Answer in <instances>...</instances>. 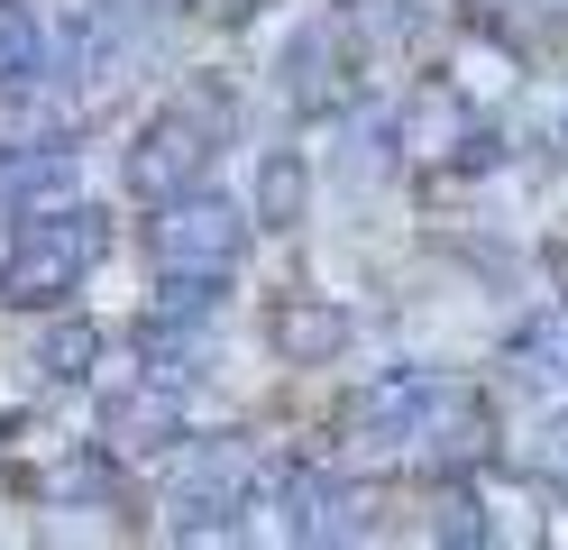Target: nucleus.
I'll return each instance as SVG.
<instances>
[{"label":"nucleus","mask_w":568,"mask_h":550,"mask_svg":"<svg viewBox=\"0 0 568 550\" xmlns=\"http://www.w3.org/2000/svg\"><path fill=\"white\" fill-rule=\"evenodd\" d=\"M101 257V211H55L0 248V303L10 312H64V293H83V267Z\"/></svg>","instance_id":"nucleus-1"},{"label":"nucleus","mask_w":568,"mask_h":550,"mask_svg":"<svg viewBox=\"0 0 568 550\" xmlns=\"http://www.w3.org/2000/svg\"><path fill=\"white\" fill-rule=\"evenodd\" d=\"M247 230L257 220L247 211H230L221 193H174L165 211H156V267H193V276H239V257H247Z\"/></svg>","instance_id":"nucleus-2"},{"label":"nucleus","mask_w":568,"mask_h":550,"mask_svg":"<svg viewBox=\"0 0 568 550\" xmlns=\"http://www.w3.org/2000/svg\"><path fill=\"white\" fill-rule=\"evenodd\" d=\"M247 504V450H193L174 477V541H230Z\"/></svg>","instance_id":"nucleus-3"},{"label":"nucleus","mask_w":568,"mask_h":550,"mask_svg":"<svg viewBox=\"0 0 568 550\" xmlns=\"http://www.w3.org/2000/svg\"><path fill=\"white\" fill-rule=\"evenodd\" d=\"M202 166H211V129L193 120V110H156V120L138 129V147H129V183H138L148 202L193 193Z\"/></svg>","instance_id":"nucleus-4"},{"label":"nucleus","mask_w":568,"mask_h":550,"mask_svg":"<svg viewBox=\"0 0 568 550\" xmlns=\"http://www.w3.org/2000/svg\"><path fill=\"white\" fill-rule=\"evenodd\" d=\"M275 532L284 541H358V496L331 468H275Z\"/></svg>","instance_id":"nucleus-5"},{"label":"nucleus","mask_w":568,"mask_h":550,"mask_svg":"<svg viewBox=\"0 0 568 550\" xmlns=\"http://www.w3.org/2000/svg\"><path fill=\"white\" fill-rule=\"evenodd\" d=\"M449 394H458V386H440V377H422V367H404V377H385V386L358 394V431L376 440V450H422V431H432V413H440Z\"/></svg>","instance_id":"nucleus-6"},{"label":"nucleus","mask_w":568,"mask_h":550,"mask_svg":"<svg viewBox=\"0 0 568 550\" xmlns=\"http://www.w3.org/2000/svg\"><path fill=\"white\" fill-rule=\"evenodd\" d=\"M74 174H83L74 138H28V147H10V157H0V230H10L19 211H38V202H64V193H74Z\"/></svg>","instance_id":"nucleus-7"},{"label":"nucleus","mask_w":568,"mask_h":550,"mask_svg":"<svg viewBox=\"0 0 568 550\" xmlns=\"http://www.w3.org/2000/svg\"><path fill=\"white\" fill-rule=\"evenodd\" d=\"M101 440L111 450H174L184 440V403H174V386H129V394H111L101 403Z\"/></svg>","instance_id":"nucleus-8"},{"label":"nucleus","mask_w":568,"mask_h":550,"mask_svg":"<svg viewBox=\"0 0 568 550\" xmlns=\"http://www.w3.org/2000/svg\"><path fill=\"white\" fill-rule=\"evenodd\" d=\"M284 92H294V110H331L339 101V28L312 19L294 47H284Z\"/></svg>","instance_id":"nucleus-9"},{"label":"nucleus","mask_w":568,"mask_h":550,"mask_svg":"<svg viewBox=\"0 0 568 550\" xmlns=\"http://www.w3.org/2000/svg\"><path fill=\"white\" fill-rule=\"evenodd\" d=\"M47 73V19L28 0H0V92H28Z\"/></svg>","instance_id":"nucleus-10"},{"label":"nucleus","mask_w":568,"mask_h":550,"mask_svg":"<svg viewBox=\"0 0 568 550\" xmlns=\"http://www.w3.org/2000/svg\"><path fill=\"white\" fill-rule=\"evenodd\" d=\"M514 377L523 386H568V303L559 312H531L514 330Z\"/></svg>","instance_id":"nucleus-11"},{"label":"nucleus","mask_w":568,"mask_h":550,"mask_svg":"<svg viewBox=\"0 0 568 550\" xmlns=\"http://www.w3.org/2000/svg\"><path fill=\"white\" fill-rule=\"evenodd\" d=\"M303 193H312L303 157H294V147H275V157L257 166V202H247V220H257V230H294V220H303Z\"/></svg>","instance_id":"nucleus-12"},{"label":"nucleus","mask_w":568,"mask_h":550,"mask_svg":"<svg viewBox=\"0 0 568 550\" xmlns=\"http://www.w3.org/2000/svg\"><path fill=\"white\" fill-rule=\"evenodd\" d=\"M275 349L284 358H339L348 349V312L339 303H284L275 312Z\"/></svg>","instance_id":"nucleus-13"},{"label":"nucleus","mask_w":568,"mask_h":550,"mask_svg":"<svg viewBox=\"0 0 568 550\" xmlns=\"http://www.w3.org/2000/svg\"><path fill=\"white\" fill-rule=\"evenodd\" d=\"M92 358H101V340H92V321H55L47 340H38V367L55 386H83L92 377Z\"/></svg>","instance_id":"nucleus-14"},{"label":"nucleus","mask_w":568,"mask_h":550,"mask_svg":"<svg viewBox=\"0 0 568 550\" xmlns=\"http://www.w3.org/2000/svg\"><path fill=\"white\" fill-rule=\"evenodd\" d=\"M395 147H404V120H395V110L358 120V129H348V174H385V166H395Z\"/></svg>","instance_id":"nucleus-15"},{"label":"nucleus","mask_w":568,"mask_h":550,"mask_svg":"<svg viewBox=\"0 0 568 550\" xmlns=\"http://www.w3.org/2000/svg\"><path fill=\"white\" fill-rule=\"evenodd\" d=\"M531 468H541V477H559V487H568V413L531 431Z\"/></svg>","instance_id":"nucleus-16"},{"label":"nucleus","mask_w":568,"mask_h":550,"mask_svg":"<svg viewBox=\"0 0 568 550\" xmlns=\"http://www.w3.org/2000/svg\"><path fill=\"white\" fill-rule=\"evenodd\" d=\"M440 541H486V523H477V496H458V504L440 513Z\"/></svg>","instance_id":"nucleus-17"}]
</instances>
